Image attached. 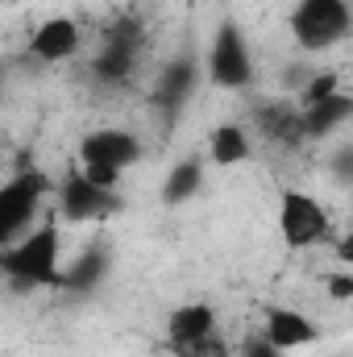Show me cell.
Listing matches in <instances>:
<instances>
[{"label":"cell","instance_id":"obj_1","mask_svg":"<svg viewBox=\"0 0 353 357\" xmlns=\"http://www.w3.org/2000/svg\"><path fill=\"white\" fill-rule=\"evenodd\" d=\"M59 254H63V233L54 225H42L29 237L0 250V274H8L21 287H59L63 282Z\"/></svg>","mask_w":353,"mask_h":357},{"label":"cell","instance_id":"obj_2","mask_svg":"<svg viewBox=\"0 0 353 357\" xmlns=\"http://www.w3.org/2000/svg\"><path fill=\"white\" fill-rule=\"evenodd\" d=\"M350 0H299L291 13V33L303 50H329L350 38Z\"/></svg>","mask_w":353,"mask_h":357},{"label":"cell","instance_id":"obj_3","mask_svg":"<svg viewBox=\"0 0 353 357\" xmlns=\"http://www.w3.org/2000/svg\"><path fill=\"white\" fill-rule=\"evenodd\" d=\"M208 79L225 91H237L254 79V50L241 33V25L233 17H225L212 33V46H208Z\"/></svg>","mask_w":353,"mask_h":357},{"label":"cell","instance_id":"obj_4","mask_svg":"<svg viewBox=\"0 0 353 357\" xmlns=\"http://www.w3.org/2000/svg\"><path fill=\"white\" fill-rule=\"evenodd\" d=\"M278 233L291 250H308V245L333 237V220H329V212L316 195H308L299 187H287L278 195Z\"/></svg>","mask_w":353,"mask_h":357},{"label":"cell","instance_id":"obj_5","mask_svg":"<svg viewBox=\"0 0 353 357\" xmlns=\"http://www.w3.org/2000/svg\"><path fill=\"white\" fill-rule=\"evenodd\" d=\"M42 191H46V178L33 175V171L8 178V183L0 187V250L13 245V241L21 237V229L33 220V212H38V204H42Z\"/></svg>","mask_w":353,"mask_h":357},{"label":"cell","instance_id":"obj_6","mask_svg":"<svg viewBox=\"0 0 353 357\" xmlns=\"http://www.w3.org/2000/svg\"><path fill=\"white\" fill-rule=\"evenodd\" d=\"M59 204H63V216H67V220H104V216H112V212L125 208L117 191H100V187H91L80 171H71V175L63 178V187H59Z\"/></svg>","mask_w":353,"mask_h":357},{"label":"cell","instance_id":"obj_7","mask_svg":"<svg viewBox=\"0 0 353 357\" xmlns=\"http://www.w3.org/2000/svg\"><path fill=\"white\" fill-rule=\"evenodd\" d=\"M142 158V142L125 129H96L80 142V167H112L129 171Z\"/></svg>","mask_w":353,"mask_h":357},{"label":"cell","instance_id":"obj_8","mask_svg":"<svg viewBox=\"0 0 353 357\" xmlns=\"http://www.w3.org/2000/svg\"><path fill=\"white\" fill-rule=\"evenodd\" d=\"M262 341L274 345L278 354L308 349V345L320 341V324L308 320V316L295 312V307H270V312H266V324H262Z\"/></svg>","mask_w":353,"mask_h":357},{"label":"cell","instance_id":"obj_9","mask_svg":"<svg viewBox=\"0 0 353 357\" xmlns=\"http://www.w3.org/2000/svg\"><path fill=\"white\" fill-rule=\"evenodd\" d=\"M80 46H84V38H80V25L71 17H46L29 33V54L38 63H67L80 54Z\"/></svg>","mask_w":353,"mask_h":357},{"label":"cell","instance_id":"obj_10","mask_svg":"<svg viewBox=\"0 0 353 357\" xmlns=\"http://www.w3.org/2000/svg\"><path fill=\"white\" fill-rule=\"evenodd\" d=\"M167 337L183 354L204 345V341H212L216 337V312L208 303H179L171 312V320H167Z\"/></svg>","mask_w":353,"mask_h":357},{"label":"cell","instance_id":"obj_11","mask_svg":"<svg viewBox=\"0 0 353 357\" xmlns=\"http://www.w3.org/2000/svg\"><path fill=\"white\" fill-rule=\"evenodd\" d=\"M350 112H353V100L345 91H333V96H324L316 104H303V112H299L303 137H329L333 129H341L350 121Z\"/></svg>","mask_w":353,"mask_h":357},{"label":"cell","instance_id":"obj_12","mask_svg":"<svg viewBox=\"0 0 353 357\" xmlns=\"http://www.w3.org/2000/svg\"><path fill=\"white\" fill-rule=\"evenodd\" d=\"M250 150L254 146H250V133L241 125H216L208 133V158L216 167H241L250 158Z\"/></svg>","mask_w":353,"mask_h":357},{"label":"cell","instance_id":"obj_13","mask_svg":"<svg viewBox=\"0 0 353 357\" xmlns=\"http://www.w3.org/2000/svg\"><path fill=\"white\" fill-rule=\"evenodd\" d=\"M133 63H137V38H129V33L117 25V33L108 38L104 54H100V63H96V71H100L104 79H129Z\"/></svg>","mask_w":353,"mask_h":357},{"label":"cell","instance_id":"obj_14","mask_svg":"<svg viewBox=\"0 0 353 357\" xmlns=\"http://www.w3.org/2000/svg\"><path fill=\"white\" fill-rule=\"evenodd\" d=\"M200 183H204V167H200L195 158H187V162H179L175 171L167 175V183H163V199H167L171 208H179V204H187V199L200 191Z\"/></svg>","mask_w":353,"mask_h":357},{"label":"cell","instance_id":"obj_15","mask_svg":"<svg viewBox=\"0 0 353 357\" xmlns=\"http://www.w3.org/2000/svg\"><path fill=\"white\" fill-rule=\"evenodd\" d=\"M191 75H195V67H191L187 59L171 63V67H167V75L158 79V100H163V104H171V108H179V104L187 100V91H191Z\"/></svg>","mask_w":353,"mask_h":357},{"label":"cell","instance_id":"obj_16","mask_svg":"<svg viewBox=\"0 0 353 357\" xmlns=\"http://www.w3.org/2000/svg\"><path fill=\"white\" fill-rule=\"evenodd\" d=\"M100 274H104V254H91V258L84 254V258H80L75 266L63 274V282H67V287H91V282H96Z\"/></svg>","mask_w":353,"mask_h":357},{"label":"cell","instance_id":"obj_17","mask_svg":"<svg viewBox=\"0 0 353 357\" xmlns=\"http://www.w3.org/2000/svg\"><path fill=\"white\" fill-rule=\"evenodd\" d=\"M333 91H341L337 71H320V75H312V84L303 91V104H316V100H324V96H333Z\"/></svg>","mask_w":353,"mask_h":357},{"label":"cell","instance_id":"obj_18","mask_svg":"<svg viewBox=\"0 0 353 357\" xmlns=\"http://www.w3.org/2000/svg\"><path fill=\"white\" fill-rule=\"evenodd\" d=\"M75 171L100 191H117V178H121V171H112V167H75Z\"/></svg>","mask_w":353,"mask_h":357},{"label":"cell","instance_id":"obj_19","mask_svg":"<svg viewBox=\"0 0 353 357\" xmlns=\"http://www.w3.org/2000/svg\"><path fill=\"white\" fill-rule=\"evenodd\" d=\"M329 295H333L337 303H350V299H353V278H350V274H345V270L329 278Z\"/></svg>","mask_w":353,"mask_h":357},{"label":"cell","instance_id":"obj_20","mask_svg":"<svg viewBox=\"0 0 353 357\" xmlns=\"http://www.w3.org/2000/svg\"><path fill=\"white\" fill-rule=\"evenodd\" d=\"M241 357H283V354H278L274 345H266L262 337H258V341H250V349H246Z\"/></svg>","mask_w":353,"mask_h":357}]
</instances>
